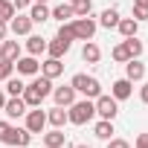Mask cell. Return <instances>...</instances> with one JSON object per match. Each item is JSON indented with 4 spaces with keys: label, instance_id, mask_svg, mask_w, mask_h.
<instances>
[{
    "label": "cell",
    "instance_id": "cell-1",
    "mask_svg": "<svg viewBox=\"0 0 148 148\" xmlns=\"http://www.w3.org/2000/svg\"><path fill=\"white\" fill-rule=\"evenodd\" d=\"M47 96H52V79H47V76H38V79H35L32 84H26L23 93H21V99L26 102V108H41V102H44Z\"/></svg>",
    "mask_w": 148,
    "mask_h": 148
},
{
    "label": "cell",
    "instance_id": "cell-2",
    "mask_svg": "<svg viewBox=\"0 0 148 148\" xmlns=\"http://www.w3.org/2000/svg\"><path fill=\"white\" fill-rule=\"evenodd\" d=\"M70 84H73V90L82 93L84 99H96V96H102V84H99V79L87 76V73H76Z\"/></svg>",
    "mask_w": 148,
    "mask_h": 148
},
{
    "label": "cell",
    "instance_id": "cell-3",
    "mask_svg": "<svg viewBox=\"0 0 148 148\" xmlns=\"http://www.w3.org/2000/svg\"><path fill=\"white\" fill-rule=\"evenodd\" d=\"M67 116H70V122H73V125H87V122L96 116V105H93L90 99L73 102V105H70V110H67Z\"/></svg>",
    "mask_w": 148,
    "mask_h": 148
},
{
    "label": "cell",
    "instance_id": "cell-4",
    "mask_svg": "<svg viewBox=\"0 0 148 148\" xmlns=\"http://www.w3.org/2000/svg\"><path fill=\"white\" fill-rule=\"evenodd\" d=\"M70 26H73L76 41H93V35H96V29H99V23H96L90 15H87V18H76Z\"/></svg>",
    "mask_w": 148,
    "mask_h": 148
},
{
    "label": "cell",
    "instance_id": "cell-5",
    "mask_svg": "<svg viewBox=\"0 0 148 148\" xmlns=\"http://www.w3.org/2000/svg\"><path fill=\"white\" fill-rule=\"evenodd\" d=\"M3 145H12V148H26L29 142H32V134L26 131V128H12L9 125V131H6V136L0 139Z\"/></svg>",
    "mask_w": 148,
    "mask_h": 148
},
{
    "label": "cell",
    "instance_id": "cell-6",
    "mask_svg": "<svg viewBox=\"0 0 148 148\" xmlns=\"http://www.w3.org/2000/svg\"><path fill=\"white\" fill-rule=\"evenodd\" d=\"M93 105H96V113L102 119H116V113H119V102L113 96H96Z\"/></svg>",
    "mask_w": 148,
    "mask_h": 148
},
{
    "label": "cell",
    "instance_id": "cell-7",
    "mask_svg": "<svg viewBox=\"0 0 148 148\" xmlns=\"http://www.w3.org/2000/svg\"><path fill=\"white\" fill-rule=\"evenodd\" d=\"M44 128H47V113L38 110V108L35 110H26V131L29 134H41Z\"/></svg>",
    "mask_w": 148,
    "mask_h": 148
},
{
    "label": "cell",
    "instance_id": "cell-8",
    "mask_svg": "<svg viewBox=\"0 0 148 148\" xmlns=\"http://www.w3.org/2000/svg\"><path fill=\"white\" fill-rule=\"evenodd\" d=\"M15 67H18V76H38V73H41V64H38V58H35V55L18 58V61H15Z\"/></svg>",
    "mask_w": 148,
    "mask_h": 148
},
{
    "label": "cell",
    "instance_id": "cell-9",
    "mask_svg": "<svg viewBox=\"0 0 148 148\" xmlns=\"http://www.w3.org/2000/svg\"><path fill=\"white\" fill-rule=\"evenodd\" d=\"M3 110H6L9 119H21V116H26V102H23L21 96H12V99H6Z\"/></svg>",
    "mask_w": 148,
    "mask_h": 148
},
{
    "label": "cell",
    "instance_id": "cell-10",
    "mask_svg": "<svg viewBox=\"0 0 148 148\" xmlns=\"http://www.w3.org/2000/svg\"><path fill=\"white\" fill-rule=\"evenodd\" d=\"M125 79H128V82H142V79H145V64H142L139 58L125 61Z\"/></svg>",
    "mask_w": 148,
    "mask_h": 148
},
{
    "label": "cell",
    "instance_id": "cell-11",
    "mask_svg": "<svg viewBox=\"0 0 148 148\" xmlns=\"http://www.w3.org/2000/svg\"><path fill=\"white\" fill-rule=\"evenodd\" d=\"M52 99H55V105H61V108H70L73 102H76V90H73V84L55 87V90H52Z\"/></svg>",
    "mask_w": 148,
    "mask_h": 148
},
{
    "label": "cell",
    "instance_id": "cell-12",
    "mask_svg": "<svg viewBox=\"0 0 148 148\" xmlns=\"http://www.w3.org/2000/svg\"><path fill=\"white\" fill-rule=\"evenodd\" d=\"M9 29H12L15 35H29V32H32V18H29V15H15V18L9 21Z\"/></svg>",
    "mask_w": 148,
    "mask_h": 148
},
{
    "label": "cell",
    "instance_id": "cell-13",
    "mask_svg": "<svg viewBox=\"0 0 148 148\" xmlns=\"http://www.w3.org/2000/svg\"><path fill=\"white\" fill-rule=\"evenodd\" d=\"M61 73H64L61 58H47V61L41 64V76H47V79H58Z\"/></svg>",
    "mask_w": 148,
    "mask_h": 148
},
{
    "label": "cell",
    "instance_id": "cell-14",
    "mask_svg": "<svg viewBox=\"0 0 148 148\" xmlns=\"http://www.w3.org/2000/svg\"><path fill=\"white\" fill-rule=\"evenodd\" d=\"M70 41H64V38H52L49 44H47V52H49V58H61V55H67L70 52Z\"/></svg>",
    "mask_w": 148,
    "mask_h": 148
},
{
    "label": "cell",
    "instance_id": "cell-15",
    "mask_svg": "<svg viewBox=\"0 0 148 148\" xmlns=\"http://www.w3.org/2000/svg\"><path fill=\"white\" fill-rule=\"evenodd\" d=\"M131 87H134V82H128V79H119V82H113V87H110V96H113L116 102H122V99H128V96H131Z\"/></svg>",
    "mask_w": 148,
    "mask_h": 148
},
{
    "label": "cell",
    "instance_id": "cell-16",
    "mask_svg": "<svg viewBox=\"0 0 148 148\" xmlns=\"http://www.w3.org/2000/svg\"><path fill=\"white\" fill-rule=\"evenodd\" d=\"M47 122H49L52 128H64V125L70 122V116H67V110H64L61 105H55V108H52V110L47 113Z\"/></svg>",
    "mask_w": 148,
    "mask_h": 148
},
{
    "label": "cell",
    "instance_id": "cell-17",
    "mask_svg": "<svg viewBox=\"0 0 148 148\" xmlns=\"http://www.w3.org/2000/svg\"><path fill=\"white\" fill-rule=\"evenodd\" d=\"M0 58L18 61V58H21V44H18V41H3V44H0Z\"/></svg>",
    "mask_w": 148,
    "mask_h": 148
},
{
    "label": "cell",
    "instance_id": "cell-18",
    "mask_svg": "<svg viewBox=\"0 0 148 148\" xmlns=\"http://www.w3.org/2000/svg\"><path fill=\"white\" fill-rule=\"evenodd\" d=\"M93 134H96L99 139H105V142L113 139V134H116V131H113V119H99L96 128H93Z\"/></svg>",
    "mask_w": 148,
    "mask_h": 148
},
{
    "label": "cell",
    "instance_id": "cell-19",
    "mask_svg": "<svg viewBox=\"0 0 148 148\" xmlns=\"http://www.w3.org/2000/svg\"><path fill=\"white\" fill-rule=\"evenodd\" d=\"M64 139H67V134H64L61 128H52L49 134H44V145H47V148H61Z\"/></svg>",
    "mask_w": 148,
    "mask_h": 148
},
{
    "label": "cell",
    "instance_id": "cell-20",
    "mask_svg": "<svg viewBox=\"0 0 148 148\" xmlns=\"http://www.w3.org/2000/svg\"><path fill=\"white\" fill-rule=\"evenodd\" d=\"M49 18H55V21H70V18H76L73 15V3H58L55 9H49Z\"/></svg>",
    "mask_w": 148,
    "mask_h": 148
},
{
    "label": "cell",
    "instance_id": "cell-21",
    "mask_svg": "<svg viewBox=\"0 0 148 148\" xmlns=\"http://www.w3.org/2000/svg\"><path fill=\"white\" fill-rule=\"evenodd\" d=\"M116 29L122 32V38H131V35H136V29H139V21H134V18H119Z\"/></svg>",
    "mask_w": 148,
    "mask_h": 148
},
{
    "label": "cell",
    "instance_id": "cell-22",
    "mask_svg": "<svg viewBox=\"0 0 148 148\" xmlns=\"http://www.w3.org/2000/svg\"><path fill=\"white\" fill-rule=\"evenodd\" d=\"M26 52L38 58L41 52H47V41H44L41 35H29V41H26Z\"/></svg>",
    "mask_w": 148,
    "mask_h": 148
},
{
    "label": "cell",
    "instance_id": "cell-23",
    "mask_svg": "<svg viewBox=\"0 0 148 148\" xmlns=\"http://www.w3.org/2000/svg\"><path fill=\"white\" fill-rule=\"evenodd\" d=\"M82 58L87 61V64H99V58H102V49L93 44V41H84V49H82Z\"/></svg>",
    "mask_w": 148,
    "mask_h": 148
},
{
    "label": "cell",
    "instance_id": "cell-24",
    "mask_svg": "<svg viewBox=\"0 0 148 148\" xmlns=\"http://www.w3.org/2000/svg\"><path fill=\"white\" fill-rule=\"evenodd\" d=\"M29 18H32V23H44V21H49V9H47V3H35V6H29Z\"/></svg>",
    "mask_w": 148,
    "mask_h": 148
},
{
    "label": "cell",
    "instance_id": "cell-25",
    "mask_svg": "<svg viewBox=\"0 0 148 148\" xmlns=\"http://www.w3.org/2000/svg\"><path fill=\"white\" fill-rule=\"evenodd\" d=\"M116 23H119V12H116V9H105V12H102V18H99V26L113 29Z\"/></svg>",
    "mask_w": 148,
    "mask_h": 148
},
{
    "label": "cell",
    "instance_id": "cell-26",
    "mask_svg": "<svg viewBox=\"0 0 148 148\" xmlns=\"http://www.w3.org/2000/svg\"><path fill=\"white\" fill-rule=\"evenodd\" d=\"M122 44H125V49H128V55H131V58H139V55H142V41H139L136 35L125 38Z\"/></svg>",
    "mask_w": 148,
    "mask_h": 148
},
{
    "label": "cell",
    "instance_id": "cell-27",
    "mask_svg": "<svg viewBox=\"0 0 148 148\" xmlns=\"http://www.w3.org/2000/svg\"><path fill=\"white\" fill-rule=\"evenodd\" d=\"M93 12V0H76V3H73V15L76 18H87Z\"/></svg>",
    "mask_w": 148,
    "mask_h": 148
},
{
    "label": "cell",
    "instance_id": "cell-28",
    "mask_svg": "<svg viewBox=\"0 0 148 148\" xmlns=\"http://www.w3.org/2000/svg\"><path fill=\"white\" fill-rule=\"evenodd\" d=\"M15 18V6H12V0H0V21H12Z\"/></svg>",
    "mask_w": 148,
    "mask_h": 148
},
{
    "label": "cell",
    "instance_id": "cell-29",
    "mask_svg": "<svg viewBox=\"0 0 148 148\" xmlns=\"http://www.w3.org/2000/svg\"><path fill=\"white\" fill-rule=\"evenodd\" d=\"M23 87H26V84H23L21 79H6V93H9V96H21Z\"/></svg>",
    "mask_w": 148,
    "mask_h": 148
},
{
    "label": "cell",
    "instance_id": "cell-30",
    "mask_svg": "<svg viewBox=\"0 0 148 148\" xmlns=\"http://www.w3.org/2000/svg\"><path fill=\"white\" fill-rule=\"evenodd\" d=\"M12 73H15V61H6V58H0V82L12 79Z\"/></svg>",
    "mask_w": 148,
    "mask_h": 148
},
{
    "label": "cell",
    "instance_id": "cell-31",
    "mask_svg": "<svg viewBox=\"0 0 148 148\" xmlns=\"http://www.w3.org/2000/svg\"><path fill=\"white\" fill-rule=\"evenodd\" d=\"M110 55H113V61H119V64H125V61H131V55H128V49H125V44H116Z\"/></svg>",
    "mask_w": 148,
    "mask_h": 148
},
{
    "label": "cell",
    "instance_id": "cell-32",
    "mask_svg": "<svg viewBox=\"0 0 148 148\" xmlns=\"http://www.w3.org/2000/svg\"><path fill=\"white\" fill-rule=\"evenodd\" d=\"M55 38H64V41H70V44H73V41H76V35H73V26H70V23H61Z\"/></svg>",
    "mask_w": 148,
    "mask_h": 148
},
{
    "label": "cell",
    "instance_id": "cell-33",
    "mask_svg": "<svg viewBox=\"0 0 148 148\" xmlns=\"http://www.w3.org/2000/svg\"><path fill=\"white\" fill-rule=\"evenodd\" d=\"M134 21H148V6H136L134 3Z\"/></svg>",
    "mask_w": 148,
    "mask_h": 148
},
{
    "label": "cell",
    "instance_id": "cell-34",
    "mask_svg": "<svg viewBox=\"0 0 148 148\" xmlns=\"http://www.w3.org/2000/svg\"><path fill=\"white\" fill-rule=\"evenodd\" d=\"M12 6H15V12H23L32 6V0H12Z\"/></svg>",
    "mask_w": 148,
    "mask_h": 148
},
{
    "label": "cell",
    "instance_id": "cell-35",
    "mask_svg": "<svg viewBox=\"0 0 148 148\" xmlns=\"http://www.w3.org/2000/svg\"><path fill=\"white\" fill-rule=\"evenodd\" d=\"M108 148H131V142H125V139H108Z\"/></svg>",
    "mask_w": 148,
    "mask_h": 148
},
{
    "label": "cell",
    "instance_id": "cell-36",
    "mask_svg": "<svg viewBox=\"0 0 148 148\" xmlns=\"http://www.w3.org/2000/svg\"><path fill=\"white\" fill-rule=\"evenodd\" d=\"M134 148H148V134H139L136 142H134Z\"/></svg>",
    "mask_w": 148,
    "mask_h": 148
},
{
    "label": "cell",
    "instance_id": "cell-37",
    "mask_svg": "<svg viewBox=\"0 0 148 148\" xmlns=\"http://www.w3.org/2000/svg\"><path fill=\"white\" fill-rule=\"evenodd\" d=\"M139 99H142V105H148V82L139 87Z\"/></svg>",
    "mask_w": 148,
    "mask_h": 148
},
{
    "label": "cell",
    "instance_id": "cell-38",
    "mask_svg": "<svg viewBox=\"0 0 148 148\" xmlns=\"http://www.w3.org/2000/svg\"><path fill=\"white\" fill-rule=\"evenodd\" d=\"M6 35H9V23L0 21V41H6Z\"/></svg>",
    "mask_w": 148,
    "mask_h": 148
},
{
    "label": "cell",
    "instance_id": "cell-39",
    "mask_svg": "<svg viewBox=\"0 0 148 148\" xmlns=\"http://www.w3.org/2000/svg\"><path fill=\"white\" fill-rule=\"evenodd\" d=\"M6 131H9V122H0V139L6 136Z\"/></svg>",
    "mask_w": 148,
    "mask_h": 148
},
{
    "label": "cell",
    "instance_id": "cell-40",
    "mask_svg": "<svg viewBox=\"0 0 148 148\" xmlns=\"http://www.w3.org/2000/svg\"><path fill=\"white\" fill-rule=\"evenodd\" d=\"M3 105H6V93H3V87H0V110H3Z\"/></svg>",
    "mask_w": 148,
    "mask_h": 148
},
{
    "label": "cell",
    "instance_id": "cell-41",
    "mask_svg": "<svg viewBox=\"0 0 148 148\" xmlns=\"http://www.w3.org/2000/svg\"><path fill=\"white\" fill-rule=\"evenodd\" d=\"M134 3H136V6H148V0H134Z\"/></svg>",
    "mask_w": 148,
    "mask_h": 148
},
{
    "label": "cell",
    "instance_id": "cell-42",
    "mask_svg": "<svg viewBox=\"0 0 148 148\" xmlns=\"http://www.w3.org/2000/svg\"><path fill=\"white\" fill-rule=\"evenodd\" d=\"M76 148H90V145H76Z\"/></svg>",
    "mask_w": 148,
    "mask_h": 148
},
{
    "label": "cell",
    "instance_id": "cell-43",
    "mask_svg": "<svg viewBox=\"0 0 148 148\" xmlns=\"http://www.w3.org/2000/svg\"><path fill=\"white\" fill-rule=\"evenodd\" d=\"M35 3H47V0H35Z\"/></svg>",
    "mask_w": 148,
    "mask_h": 148
},
{
    "label": "cell",
    "instance_id": "cell-44",
    "mask_svg": "<svg viewBox=\"0 0 148 148\" xmlns=\"http://www.w3.org/2000/svg\"><path fill=\"white\" fill-rule=\"evenodd\" d=\"M67 3H76V0H67Z\"/></svg>",
    "mask_w": 148,
    "mask_h": 148
}]
</instances>
